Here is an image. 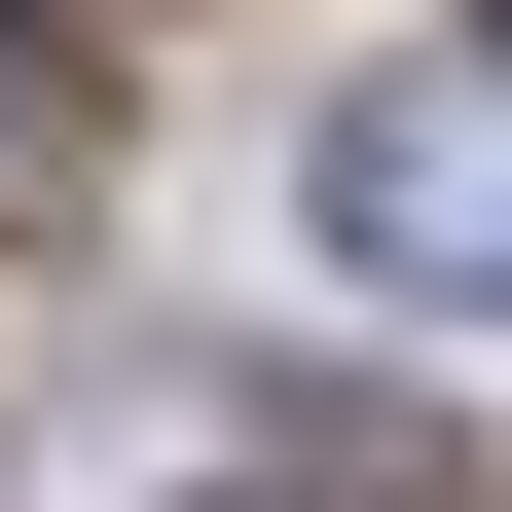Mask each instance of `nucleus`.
Here are the masks:
<instances>
[{
	"mask_svg": "<svg viewBox=\"0 0 512 512\" xmlns=\"http://www.w3.org/2000/svg\"><path fill=\"white\" fill-rule=\"evenodd\" d=\"M37 220H110V37L0 0V256H37Z\"/></svg>",
	"mask_w": 512,
	"mask_h": 512,
	"instance_id": "obj_2",
	"label": "nucleus"
},
{
	"mask_svg": "<svg viewBox=\"0 0 512 512\" xmlns=\"http://www.w3.org/2000/svg\"><path fill=\"white\" fill-rule=\"evenodd\" d=\"M293 220H330L366 293H512V74H366V110H330V183H293Z\"/></svg>",
	"mask_w": 512,
	"mask_h": 512,
	"instance_id": "obj_1",
	"label": "nucleus"
}]
</instances>
